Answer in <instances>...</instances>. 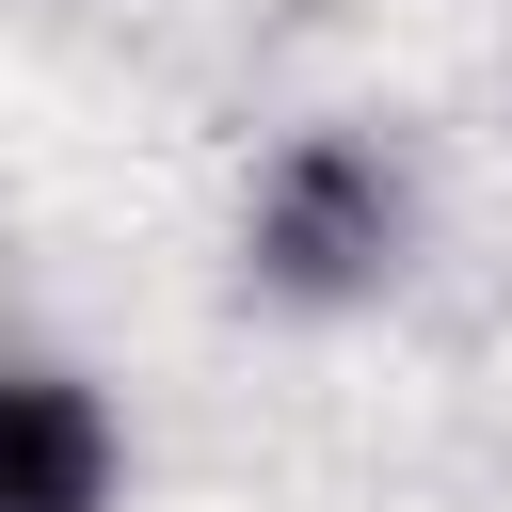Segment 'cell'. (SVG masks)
<instances>
[{
    "mask_svg": "<svg viewBox=\"0 0 512 512\" xmlns=\"http://www.w3.org/2000/svg\"><path fill=\"white\" fill-rule=\"evenodd\" d=\"M0 512H112V400L48 352H0Z\"/></svg>",
    "mask_w": 512,
    "mask_h": 512,
    "instance_id": "cell-2",
    "label": "cell"
},
{
    "mask_svg": "<svg viewBox=\"0 0 512 512\" xmlns=\"http://www.w3.org/2000/svg\"><path fill=\"white\" fill-rule=\"evenodd\" d=\"M416 240V192L368 128H288L256 160V208H240V272L272 304H368Z\"/></svg>",
    "mask_w": 512,
    "mask_h": 512,
    "instance_id": "cell-1",
    "label": "cell"
}]
</instances>
